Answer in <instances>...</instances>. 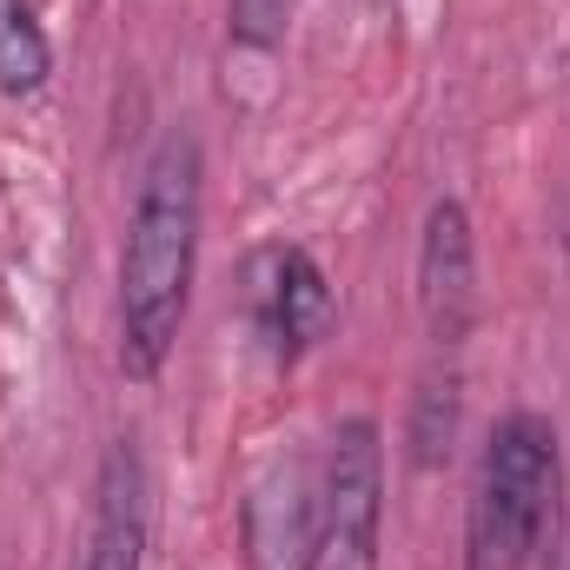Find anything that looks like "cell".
Here are the masks:
<instances>
[{"label": "cell", "mask_w": 570, "mask_h": 570, "mask_svg": "<svg viewBox=\"0 0 570 570\" xmlns=\"http://www.w3.org/2000/svg\"><path fill=\"white\" fill-rule=\"evenodd\" d=\"M199 219H206V159L186 127H173L146 159L120 246V372L140 385L166 372L179 345L199 273Z\"/></svg>", "instance_id": "1"}, {"label": "cell", "mask_w": 570, "mask_h": 570, "mask_svg": "<svg viewBox=\"0 0 570 570\" xmlns=\"http://www.w3.org/2000/svg\"><path fill=\"white\" fill-rule=\"evenodd\" d=\"M226 20H233V40H239V47H259V53H273V47L285 40L292 0H233V7H226Z\"/></svg>", "instance_id": "10"}, {"label": "cell", "mask_w": 570, "mask_h": 570, "mask_svg": "<svg viewBox=\"0 0 570 570\" xmlns=\"http://www.w3.org/2000/svg\"><path fill=\"white\" fill-rule=\"evenodd\" d=\"M558 431L538 412L498 419L464 518V570H531L558 531Z\"/></svg>", "instance_id": "2"}, {"label": "cell", "mask_w": 570, "mask_h": 570, "mask_svg": "<svg viewBox=\"0 0 570 570\" xmlns=\"http://www.w3.org/2000/svg\"><path fill=\"white\" fill-rule=\"evenodd\" d=\"M146 524H153L146 458H140L134 438H120V444L100 458L94 531H87V564L80 570H146Z\"/></svg>", "instance_id": "6"}, {"label": "cell", "mask_w": 570, "mask_h": 570, "mask_svg": "<svg viewBox=\"0 0 570 570\" xmlns=\"http://www.w3.org/2000/svg\"><path fill=\"white\" fill-rule=\"evenodd\" d=\"M379 538H385V431L379 419H345L318 471L312 570H379Z\"/></svg>", "instance_id": "3"}, {"label": "cell", "mask_w": 570, "mask_h": 570, "mask_svg": "<svg viewBox=\"0 0 570 570\" xmlns=\"http://www.w3.org/2000/svg\"><path fill=\"white\" fill-rule=\"evenodd\" d=\"M558 570H570V558H564V564H558Z\"/></svg>", "instance_id": "11"}, {"label": "cell", "mask_w": 570, "mask_h": 570, "mask_svg": "<svg viewBox=\"0 0 570 570\" xmlns=\"http://www.w3.org/2000/svg\"><path fill=\"white\" fill-rule=\"evenodd\" d=\"M419 312H425L431 345H464L478 325V239L471 213L458 199H431L425 233H419Z\"/></svg>", "instance_id": "5"}, {"label": "cell", "mask_w": 570, "mask_h": 570, "mask_svg": "<svg viewBox=\"0 0 570 570\" xmlns=\"http://www.w3.org/2000/svg\"><path fill=\"white\" fill-rule=\"evenodd\" d=\"M246 312L273 365H292L332 318V285L305 246H259L246 259Z\"/></svg>", "instance_id": "4"}, {"label": "cell", "mask_w": 570, "mask_h": 570, "mask_svg": "<svg viewBox=\"0 0 570 570\" xmlns=\"http://www.w3.org/2000/svg\"><path fill=\"white\" fill-rule=\"evenodd\" d=\"M451 431H458V392L451 385H425L419 392V419H412V458L438 464L451 451Z\"/></svg>", "instance_id": "9"}, {"label": "cell", "mask_w": 570, "mask_h": 570, "mask_svg": "<svg viewBox=\"0 0 570 570\" xmlns=\"http://www.w3.org/2000/svg\"><path fill=\"white\" fill-rule=\"evenodd\" d=\"M318 538V484L305 471L279 464L246 498V564L253 570H312Z\"/></svg>", "instance_id": "7"}, {"label": "cell", "mask_w": 570, "mask_h": 570, "mask_svg": "<svg viewBox=\"0 0 570 570\" xmlns=\"http://www.w3.org/2000/svg\"><path fill=\"white\" fill-rule=\"evenodd\" d=\"M53 80V40L40 27L33 0H0V94L33 100Z\"/></svg>", "instance_id": "8"}]
</instances>
